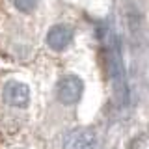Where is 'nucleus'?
Listing matches in <instances>:
<instances>
[{
  "label": "nucleus",
  "instance_id": "nucleus-1",
  "mask_svg": "<svg viewBox=\"0 0 149 149\" xmlns=\"http://www.w3.org/2000/svg\"><path fill=\"white\" fill-rule=\"evenodd\" d=\"M104 47H106V62H108V71L112 74L116 82V88L121 91L123 88V63H121V52H119V41L116 34L112 30H106V39H104Z\"/></svg>",
  "mask_w": 149,
  "mask_h": 149
},
{
  "label": "nucleus",
  "instance_id": "nucleus-2",
  "mask_svg": "<svg viewBox=\"0 0 149 149\" xmlns=\"http://www.w3.org/2000/svg\"><path fill=\"white\" fill-rule=\"evenodd\" d=\"M82 91H84V82L77 74H63L56 84V97L65 106L77 104L82 97Z\"/></svg>",
  "mask_w": 149,
  "mask_h": 149
},
{
  "label": "nucleus",
  "instance_id": "nucleus-3",
  "mask_svg": "<svg viewBox=\"0 0 149 149\" xmlns=\"http://www.w3.org/2000/svg\"><path fill=\"white\" fill-rule=\"evenodd\" d=\"M97 146H99V138H97L95 130L88 127L73 129L63 140L65 149H97Z\"/></svg>",
  "mask_w": 149,
  "mask_h": 149
},
{
  "label": "nucleus",
  "instance_id": "nucleus-4",
  "mask_svg": "<svg viewBox=\"0 0 149 149\" xmlns=\"http://www.w3.org/2000/svg\"><path fill=\"white\" fill-rule=\"evenodd\" d=\"M73 37H74V32L69 24H54L47 32V37H45V43L50 50H56V52H62L65 50L69 45L73 43Z\"/></svg>",
  "mask_w": 149,
  "mask_h": 149
},
{
  "label": "nucleus",
  "instance_id": "nucleus-5",
  "mask_svg": "<svg viewBox=\"0 0 149 149\" xmlns=\"http://www.w3.org/2000/svg\"><path fill=\"white\" fill-rule=\"evenodd\" d=\"M4 99L13 108H26L30 102V88L21 80H9L4 86Z\"/></svg>",
  "mask_w": 149,
  "mask_h": 149
},
{
  "label": "nucleus",
  "instance_id": "nucleus-6",
  "mask_svg": "<svg viewBox=\"0 0 149 149\" xmlns=\"http://www.w3.org/2000/svg\"><path fill=\"white\" fill-rule=\"evenodd\" d=\"M37 2H39V0H13V6H15L19 11L28 13L37 6Z\"/></svg>",
  "mask_w": 149,
  "mask_h": 149
}]
</instances>
